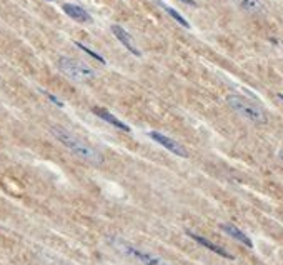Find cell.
Here are the masks:
<instances>
[{
	"instance_id": "cell-6",
	"label": "cell",
	"mask_w": 283,
	"mask_h": 265,
	"mask_svg": "<svg viewBox=\"0 0 283 265\" xmlns=\"http://www.w3.org/2000/svg\"><path fill=\"white\" fill-rule=\"evenodd\" d=\"M110 29H112V34L117 37L118 39V42L120 44L123 45L125 49L128 50V52H132L133 55H137V57H140V50H138L137 47H135V44H133V40H132V37H130L127 32H125L122 27L120 25H112L110 27Z\"/></svg>"
},
{
	"instance_id": "cell-5",
	"label": "cell",
	"mask_w": 283,
	"mask_h": 265,
	"mask_svg": "<svg viewBox=\"0 0 283 265\" xmlns=\"http://www.w3.org/2000/svg\"><path fill=\"white\" fill-rule=\"evenodd\" d=\"M148 137L152 138V140H155L157 143H160L162 147H165L167 150H170L171 153H175V155H178V157H188V153L187 150L180 145V143L177 140H173L171 137H167L164 135V133H160V132H150L148 133Z\"/></svg>"
},
{
	"instance_id": "cell-2",
	"label": "cell",
	"mask_w": 283,
	"mask_h": 265,
	"mask_svg": "<svg viewBox=\"0 0 283 265\" xmlns=\"http://www.w3.org/2000/svg\"><path fill=\"white\" fill-rule=\"evenodd\" d=\"M226 104H228L236 114L242 115L243 119L250 120V122L258 124V125L268 124V115L265 110L255 104V102L245 99L242 95H228L226 97Z\"/></svg>"
},
{
	"instance_id": "cell-3",
	"label": "cell",
	"mask_w": 283,
	"mask_h": 265,
	"mask_svg": "<svg viewBox=\"0 0 283 265\" xmlns=\"http://www.w3.org/2000/svg\"><path fill=\"white\" fill-rule=\"evenodd\" d=\"M110 245H112L115 250H118L120 254L138 260L142 265H171V264L167 262V260L157 257V255H152L148 252H143V250H140V249H137L135 245L128 244V242H125L123 239L112 237V239H110Z\"/></svg>"
},
{
	"instance_id": "cell-14",
	"label": "cell",
	"mask_w": 283,
	"mask_h": 265,
	"mask_svg": "<svg viewBox=\"0 0 283 265\" xmlns=\"http://www.w3.org/2000/svg\"><path fill=\"white\" fill-rule=\"evenodd\" d=\"M44 94L47 95V99H49L50 102H54V104L57 105V107H63V104H62V102H60V100H58L55 95H52V94H47V92H44Z\"/></svg>"
},
{
	"instance_id": "cell-1",
	"label": "cell",
	"mask_w": 283,
	"mask_h": 265,
	"mask_svg": "<svg viewBox=\"0 0 283 265\" xmlns=\"http://www.w3.org/2000/svg\"><path fill=\"white\" fill-rule=\"evenodd\" d=\"M50 132H52V135L57 138L63 147H67L73 155L78 157V159L90 162V164H95V165H99L104 162V157H102V153L99 150H95L92 145H89L87 142H83L80 137L75 135V133L70 132V130L60 127V125H54V127L50 129Z\"/></svg>"
},
{
	"instance_id": "cell-12",
	"label": "cell",
	"mask_w": 283,
	"mask_h": 265,
	"mask_svg": "<svg viewBox=\"0 0 283 265\" xmlns=\"http://www.w3.org/2000/svg\"><path fill=\"white\" fill-rule=\"evenodd\" d=\"M160 5L164 7V10H165L167 13H169V15H170L171 18H173V20H177L180 25L185 27V29H190V24H188L187 20H185V18H183L182 15H180V13H178L177 10H175V8H171V7H169V5H165V3H160Z\"/></svg>"
},
{
	"instance_id": "cell-10",
	"label": "cell",
	"mask_w": 283,
	"mask_h": 265,
	"mask_svg": "<svg viewBox=\"0 0 283 265\" xmlns=\"http://www.w3.org/2000/svg\"><path fill=\"white\" fill-rule=\"evenodd\" d=\"M63 12L67 13L68 17L73 18L77 22H90V15L85 8L78 7V5H73V3H63L62 5Z\"/></svg>"
},
{
	"instance_id": "cell-11",
	"label": "cell",
	"mask_w": 283,
	"mask_h": 265,
	"mask_svg": "<svg viewBox=\"0 0 283 265\" xmlns=\"http://www.w3.org/2000/svg\"><path fill=\"white\" fill-rule=\"evenodd\" d=\"M231 2L248 13H262L265 10V5H263L262 0H231Z\"/></svg>"
},
{
	"instance_id": "cell-7",
	"label": "cell",
	"mask_w": 283,
	"mask_h": 265,
	"mask_svg": "<svg viewBox=\"0 0 283 265\" xmlns=\"http://www.w3.org/2000/svg\"><path fill=\"white\" fill-rule=\"evenodd\" d=\"M187 235L190 237V239H193L195 242H197V244H200V245H203V247H205V249L212 250L213 254L220 255V257H225V259H230V260H233V255L226 252L225 249L219 247V245L212 244V242H210V240H207L205 237H202V235H197V234H193V232H187Z\"/></svg>"
},
{
	"instance_id": "cell-13",
	"label": "cell",
	"mask_w": 283,
	"mask_h": 265,
	"mask_svg": "<svg viewBox=\"0 0 283 265\" xmlns=\"http://www.w3.org/2000/svg\"><path fill=\"white\" fill-rule=\"evenodd\" d=\"M75 45H77V47H78V49H82V50H83V52H87V54H89V55H92V57H94L95 60H99V62H100V64H105V59H104V57H100V55H99V54H95V52H94V50H90L89 47H85V45H83V44H80V42H75Z\"/></svg>"
},
{
	"instance_id": "cell-8",
	"label": "cell",
	"mask_w": 283,
	"mask_h": 265,
	"mask_svg": "<svg viewBox=\"0 0 283 265\" xmlns=\"http://www.w3.org/2000/svg\"><path fill=\"white\" fill-rule=\"evenodd\" d=\"M94 114L97 115V117H100L102 120H105L107 124H110L112 127L118 129V130H123V132H130V127H128V125L123 124L122 120H118L113 114H110L109 110L99 109V107H95V109H94Z\"/></svg>"
},
{
	"instance_id": "cell-16",
	"label": "cell",
	"mask_w": 283,
	"mask_h": 265,
	"mask_svg": "<svg viewBox=\"0 0 283 265\" xmlns=\"http://www.w3.org/2000/svg\"><path fill=\"white\" fill-rule=\"evenodd\" d=\"M280 159H282V160H283V150H282V152H280Z\"/></svg>"
},
{
	"instance_id": "cell-15",
	"label": "cell",
	"mask_w": 283,
	"mask_h": 265,
	"mask_svg": "<svg viewBox=\"0 0 283 265\" xmlns=\"http://www.w3.org/2000/svg\"><path fill=\"white\" fill-rule=\"evenodd\" d=\"M182 2L188 3V5H197V3H195V0H182Z\"/></svg>"
},
{
	"instance_id": "cell-4",
	"label": "cell",
	"mask_w": 283,
	"mask_h": 265,
	"mask_svg": "<svg viewBox=\"0 0 283 265\" xmlns=\"http://www.w3.org/2000/svg\"><path fill=\"white\" fill-rule=\"evenodd\" d=\"M58 68L60 72L65 73L67 77L73 78V80L78 82H85V80H92L95 77L94 68L89 67L85 62L77 59H70V57H60L58 59Z\"/></svg>"
},
{
	"instance_id": "cell-9",
	"label": "cell",
	"mask_w": 283,
	"mask_h": 265,
	"mask_svg": "<svg viewBox=\"0 0 283 265\" xmlns=\"http://www.w3.org/2000/svg\"><path fill=\"white\" fill-rule=\"evenodd\" d=\"M220 229L224 230L225 234H228L230 237H233L235 240H238V242H242V244H245L247 247H250V249L253 247V242L250 240V237L247 234H243V232L240 230L238 227H235L233 224H222Z\"/></svg>"
}]
</instances>
